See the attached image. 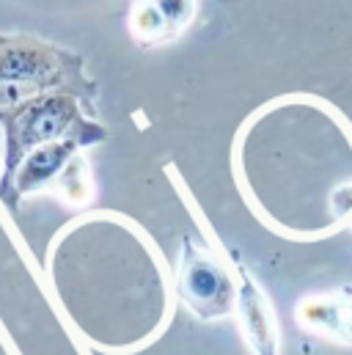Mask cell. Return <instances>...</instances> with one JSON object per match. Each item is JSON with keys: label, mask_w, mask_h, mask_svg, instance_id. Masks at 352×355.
Instances as JSON below:
<instances>
[{"label": "cell", "mask_w": 352, "mask_h": 355, "mask_svg": "<svg viewBox=\"0 0 352 355\" xmlns=\"http://www.w3.org/2000/svg\"><path fill=\"white\" fill-rule=\"evenodd\" d=\"M80 58L30 36H0V107H19L69 83Z\"/></svg>", "instance_id": "6da1fadb"}, {"label": "cell", "mask_w": 352, "mask_h": 355, "mask_svg": "<svg viewBox=\"0 0 352 355\" xmlns=\"http://www.w3.org/2000/svg\"><path fill=\"white\" fill-rule=\"evenodd\" d=\"M75 124H80L78 121V105H75V99L69 94H42V96L14 107L3 121L6 144H8L3 193H6L8 182L17 174L22 157L30 149L53 144L55 138H61L69 130H75Z\"/></svg>", "instance_id": "7a4b0ae2"}, {"label": "cell", "mask_w": 352, "mask_h": 355, "mask_svg": "<svg viewBox=\"0 0 352 355\" xmlns=\"http://www.w3.org/2000/svg\"><path fill=\"white\" fill-rule=\"evenodd\" d=\"M179 292H182L184 303L201 317L226 314L229 303H231V281H229L226 270L209 254L195 251L190 243L184 245V254H182Z\"/></svg>", "instance_id": "3957f363"}, {"label": "cell", "mask_w": 352, "mask_h": 355, "mask_svg": "<svg viewBox=\"0 0 352 355\" xmlns=\"http://www.w3.org/2000/svg\"><path fill=\"white\" fill-rule=\"evenodd\" d=\"M198 0H132L130 33L138 44H166L193 22Z\"/></svg>", "instance_id": "277c9868"}, {"label": "cell", "mask_w": 352, "mask_h": 355, "mask_svg": "<svg viewBox=\"0 0 352 355\" xmlns=\"http://www.w3.org/2000/svg\"><path fill=\"white\" fill-rule=\"evenodd\" d=\"M303 328L319 331L336 342L352 345V295H331L303 300L297 309Z\"/></svg>", "instance_id": "5b68a950"}, {"label": "cell", "mask_w": 352, "mask_h": 355, "mask_svg": "<svg viewBox=\"0 0 352 355\" xmlns=\"http://www.w3.org/2000/svg\"><path fill=\"white\" fill-rule=\"evenodd\" d=\"M83 144L78 138H69V141H53V144H44L39 146L33 155L25 157V163L19 166V171L14 174L11 184L17 193H30L42 184H47L53 177H58L64 171V163L72 157V149Z\"/></svg>", "instance_id": "8992f818"}, {"label": "cell", "mask_w": 352, "mask_h": 355, "mask_svg": "<svg viewBox=\"0 0 352 355\" xmlns=\"http://www.w3.org/2000/svg\"><path fill=\"white\" fill-rule=\"evenodd\" d=\"M58 184H61V193L69 198V201H86L88 198V179H86V168H83V160H69V166L61 171L58 177Z\"/></svg>", "instance_id": "52a82bcc"}]
</instances>
